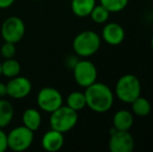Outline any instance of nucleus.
<instances>
[{
    "instance_id": "nucleus-1",
    "label": "nucleus",
    "mask_w": 153,
    "mask_h": 152,
    "mask_svg": "<svg viewBox=\"0 0 153 152\" xmlns=\"http://www.w3.org/2000/svg\"><path fill=\"white\" fill-rule=\"evenodd\" d=\"M85 96L87 106L97 114H104L114 105V92L108 85L103 82L96 81L85 87Z\"/></svg>"
},
{
    "instance_id": "nucleus-2",
    "label": "nucleus",
    "mask_w": 153,
    "mask_h": 152,
    "mask_svg": "<svg viewBox=\"0 0 153 152\" xmlns=\"http://www.w3.org/2000/svg\"><path fill=\"white\" fill-rule=\"evenodd\" d=\"M101 46V37L93 30L79 33L72 43L73 51L77 56L90 57L98 52Z\"/></svg>"
},
{
    "instance_id": "nucleus-3",
    "label": "nucleus",
    "mask_w": 153,
    "mask_h": 152,
    "mask_svg": "<svg viewBox=\"0 0 153 152\" xmlns=\"http://www.w3.org/2000/svg\"><path fill=\"white\" fill-rule=\"evenodd\" d=\"M142 85L139 77L133 74H125L118 79L115 87V95L120 101L130 104L141 96Z\"/></svg>"
},
{
    "instance_id": "nucleus-4",
    "label": "nucleus",
    "mask_w": 153,
    "mask_h": 152,
    "mask_svg": "<svg viewBox=\"0 0 153 152\" xmlns=\"http://www.w3.org/2000/svg\"><path fill=\"white\" fill-rule=\"evenodd\" d=\"M78 122V114L68 105H62L50 114V127L57 131L65 133L70 131L76 126Z\"/></svg>"
},
{
    "instance_id": "nucleus-5",
    "label": "nucleus",
    "mask_w": 153,
    "mask_h": 152,
    "mask_svg": "<svg viewBox=\"0 0 153 152\" xmlns=\"http://www.w3.org/2000/svg\"><path fill=\"white\" fill-rule=\"evenodd\" d=\"M33 142V131L24 125L18 126L7 134V147L13 151L22 152L31 146Z\"/></svg>"
},
{
    "instance_id": "nucleus-6",
    "label": "nucleus",
    "mask_w": 153,
    "mask_h": 152,
    "mask_svg": "<svg viewBox=\"0 0 153 152\" xmlns=\"http://www.w3.org/2000/svg\"><path fill=\"white\" fill-rule=\"evenodd\" d=\"M38 105L43 112L51 114L62 105V96L59 90L51 87H45L41 89L36 96Z\"/></svg>"
},
{
    "instance_id": "nucleus-7",
    "label": "nucleus",
    "mask_w": 153,
    "mask_h": 152,
    "mask_svg": "<svg viewBox=\"0 0 153 152\" xmlns=\"http://www.w3.org/2000/svg\"><path fill=\"white\" fill-rule=\"evenodd\" d=\"M73 76L76 83L81 87H88L97 81L98 71L97 68L90 61H78L73 68Z\"/></svg>"
},
{
    "instance_id": "nucleus-8",
    "label": "nucleus",
    "mask_w": 153,
    "mask_h": 152,
    "mask_svg": "<svg viewBox=\"0 0 153 152\" xmlns=\"http://www.w3.org/2000/svg\"><path fill=\"white\" fill-rule=\"evenodd\" d=\"M25 35V24L19 17H8L1 26V36L4 42L17 44Z\"/></svg>"
},
{
    "instance_id": "nucleus-9",
    "label": "nucleus",
    "mask_w": 153,
    "mask_h": 152,
    "mask_svg": "<svg viewBox=\"0 0 153 152\" xmlns=\"http://www.w3.org/2000/svg\"><path fill=\"white\" fill-rule=\"evenodd\" d=\"M109 136L108 148L111 152H132L134 149V139L129 131L117 130Z\"/></svg>"
},
{
    "instance_id": "nucleus-10",
    "label": "nucleus",
    "mask_w": 153,
    "mask_h": 152,
    "mask_svg": "<svg viewBox=\"0 0 153 152\" xmlns=\"http://www.w3.org/2000/svg\"><path fill=\"white\" fill-rule=\"evenodd\" d=\"M32 89L31 82L28 78L23 76H15L10 78V81L6 83L7 96L13 99H23L30 94Z\"/></svg>"
},
{
    "instance_id": "nucleus-11",
    "label": "nucleus",
    "mask_w": 153,
    "mask_h": 152,
    "mask_svg": "<svg viewBox=\"0 0 153 152\" xmlns=\"http://www.w3.org/2000/svg\"><path fill=\"white\" fill-rule=\"evenodd\" d=\"M101 38L106 44L111 46H118L122 44L125 39V30L122 25L116 22H111L104 25Z\"/></svg>"
},
{
    "instance_id": "nucleus-12",
    "label": "nucleus",
    "mask_w": 153,
    "mask_h": 152,
    "mask_svg": "<svg viewBox=\"0 0 153 152\" xmlns=\"http://www.w3.org/2000/svg\"><path fill=\"white\" fill-rule=\"evenodd\" d=\"M64 133L55 129H52V128L47 132H45L42 141H41L42 147L48 152H56L61 150L64 146Z\"/></svg>"
},
{
    "instance_id": "nucleus-13",
    "label": "nucleus",
    "mask_w": 153,
    "mask_h": 152,
    "mask_svg": "<svg viewBox=\"0 0 153 152\" xmlns=\"http://www.w3.org/2000/svg\"><path fill=\"white\" fill-rule=\"evenodd\" d=\"M133 115L127 110H120L113 117V126L117 130L129 131L133 125Z\"/></svg>"
},
{
    "instance_id": "nucleus-14",
    "label": "nucleus",
    "mask_w": 153,
    "mask_h": 152,
    "mask_svg": "<svg viewBox=\"0 0 153 152\" xmlns=\"http://www.w3.org/2000/svg\"><path fill=\"white\" fill-rule=\"evenodd\" d=\"M96 5V0H71V10L79 18L89 17Z\"/></svg>"
},
{
    "instance_id": "nucleus-15",
    "label": "nucleus",
    "mask_w": 153,
    "mask_h": 152,
    "mask_svg": "<svg viewBox=\"0 0 153 152\" xmlns=\"http://www.w3.org/2000/svg\"><path fill=\"white\" fill-rule=\"evenodd\" d=\"M22 122L25 127H27L33 132L36 131L42 123L41 113L36 108H27L22 115Z\"/></svg>"
},
{
    "instance_id": "nucleus-16",
    "label": "nucleus",
    "mask_w": 153,
    "mask_h": 152,
    "mask_svg": "<svg viewBox=\"0 0 153 152\" xmlns=\"http://www.w3.org/2000/svg\"><path fill=\"white\" fill-rule=\"evenodd\" d=\"M14 118V106L8 100L0 98V128L8 126Z\"/></svg>"
},
{
    "instance_id": "nucleus-17",
    "label": "nucleus",
    "mask_w": 153,
    "mask_h": 152,
    "mask_svg": "<svg viewBox=\"0 0 153 152\" xmlns=\"http://www.w3.org/2000/svg\"><path fill=\"white\" fill-rule=\"evenodd\" d=\"M130 104L132 113L134 115H137V117H146V116H148L151 113V103L145 97L139 96Z\"/></svg>"
},
{
    "instance_id": "nucleus-18",
    "label": "nucleus",
    "mask_w": 153,
    "mask_h": 152,
    "mask_svg": "<svg viewBox=\"0 0 153 152\" xmlns=\"http://www.w3.org/2000/svg\"><path fill=\"white\" fill-rule=\"evenodd\" d=\"M67 105L71 108L72 110H76L77 113L79 110H83L87 106V101H85V93L79 91H75L69 94L67 97Z\"/></svg>"
},
{
    "instance_id": "nucleus-19",
    "label": "nucleus",
    "mask_w": 153,
    "mask_h": 152,
    "mask_svg": "<svg viewBox=\"0 0 153 152\" xmlns=\"http://www.w3.org/2000/svg\"><path fill=\"white\" fill-rule=\"evenodd\" d=\"M21 72V65L14 59H6L1 63V74L8 78L18 76Z\"/></svg>"
},
{
    "instance_id": "nucleus-20",
    "label": "nucleus",
    "mask_w": 153,
    "mask_h": 152,
    "mask_svg": "<svg viewBox=\"0 0 153 152\" xmlns=\"http://www.w3.org/2000/svg\"><path fill=\"white\" fill-rule=\"evenodd\" d=\"M109 15L111 13L104 6L101 4H96L90 14V17L93 22L97 23V24H104L109 19Z\"/></svg>"
},
{
    "instance_id": "nucleus-21",
    "label": "nucleus",
    "mask_w": 153,
    "mask_h": 152,
    "mask_svg": "<svg viewBox=\"0 0 153 152\" xmlns=\"http://www.w3.org/2000/svg\"><path fill=\"white\" fill-rule=\"evenodd\" d=\"M109 13H120L128 5L129 0H99Z\"/></svg>"
},
{
    "instance_id": "nucleus-22",
    "label": "nucleus",
    "mask_w": 153,
    "mask_h": 152,
    "mask_svg": "<svg viewBox=\"0 0 153 152\" xmlns=\"http://www.w3.org/2000/svg\"><path fill=\"white\" fill-rule=\"evenodd\" d=\"M0 54L3 59H13L16 54V46L14 43L4 42L0 47Z\"/></svg>"
},
{
    "instance_id": "nucleus-23",
    "label": "nucleus",
    "mask_w": 153,
    "mask_h": 152,
    "mask_svg": "<svg viewBox=\"0 0 153 152\" xmlns=\"http://www.w3.org/2000/svg\"><path fill=\"white\" fill-rule=\"evenodd\" d=\"M7 148V134L0 128V152H4Z\"/></svg>"
},
{
    "instance_id": "nucleus-24",
    "label": "nucleus",
    "mask_w": 153,
    "mask_h": 152,
    "mask_svg": "<svg viewBox=\"0 0 153 152\" xmlns=\"http://www.w3.org/2000/svg\"><path fill=\"white\" fill-rule=\"evenodd\" d=\"M78 57L77 56H74V55H71V56H68L66 59V64L67 66H68L70 69H73L74 68V66L77 64V62H78Z\"/></svg>"
},
{
    "instance_id": "nucleus-25",
    "label": "nucleus",
    "mask_w": 153,
    "mask_h": 152,
    "mask_svg": "<svg viewBox=\"0 0 153 152\" xmlns=\"http://www.w3.org/2000/svg\"><path fill=\"white\" fill-rule=\"evenodd\" d=\"M15 0H0V10L8 8L14 4Z\"/></svg>"
},
{
    "instance_id": "nucleus-26",
    "label": "nucleus",
    "mask_w": 153,
    "mask_h": 152,
    "mask_svg": "<svg viewBox=\"0 0 153 152\" xmlns=\"http://www.w3.org/2000/svg\"><path fill=\"white\" fill-rule=\"evenodd\" d=\"M7 95V91H6V85L3 82H0V98H3Z\"/></svg>"
},
{
    "instance_id": "nucleus-27",
    "label": "nucleus",
    "mask_w": 153,
    "mask_h": 152,
    "mask_svg": "<svg viewBox=\"0 0 153 152\" xmlns=\"http://www.w3.org/2000/svg\"><path fill=\"white\" fill-rule=\"evenodd\" d=\"M151 47H152V50H153V36L151 38Z\"/></svg>"
},
{
    "instance_id": "nucleus-28",
    "label": "nucleus",
    "mask_w": 153,
    "mask_h": 152,
    "mask_svg": "<svg viewBox=\"0 0 153 152\" xmlns=\"http://www.w3.org/2000/svg\"><path fill=\"white\" fill-rule=\"evenodd\" d=\"M2 74H1V63H0V76H1Z\"/></svg>"
},
{
    "instance_id": "nucleus-29",
    "label": "nucleus",
    "mask_w": 153,
    "mask_h": 152,
    "mask_svg": "<svg viewBox=\"0 0 153 152\" xmlns=\"http://www.w3.org/2000/svg\"><path fill=\"white\" fill-rule=\"evenodd\" d=\"M151 18H152V21H153V8H152V13H151Z\"/></svg>"
},
{
    "instance_id": "nucleus-30",
    "label": "nucleus",
    "mask_w": 153,
    "mask_h": 152,
    "mask_svg": "<svg viewBox=\"0 0 153 152\" xmlns=\"http://www.w3.org/2000/svg\"><path fill=\"white\" fill-rule=\"evenodd\" d=\"M36 1H42V0H36Z\"/></svg>"
}]
</instances>
